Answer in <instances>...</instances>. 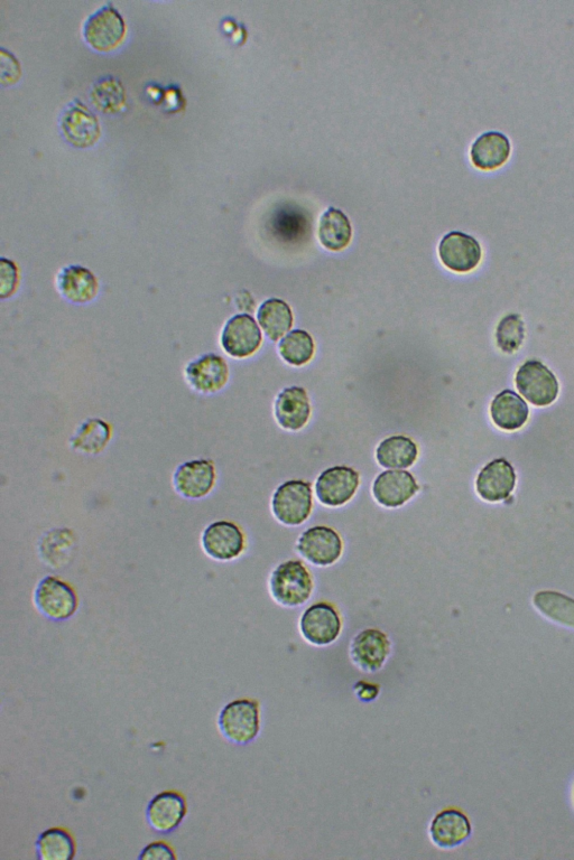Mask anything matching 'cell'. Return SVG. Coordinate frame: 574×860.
Masks as SVG:
<instances>
[{"mask_svg": "<svg viewBox=\"0 0 574 860\" xmlns=\"http://www.w3.org/2000/svg\"><path fill=\"white\" fill-rule=\"evenodd\" d=\"M217 725L227 742L239 746L251 744L261 733V706L251 698L230 701L220 710Z\"/></svg>", "mask_w": 574, "mask_h": 860, "instance_id": "cell-1", "label": "cell"}, {"mask_svg": "<svg viewBox=\"0 0 574 860\" xmlns=\"http://www.w3.org/2000/svg\"><path fill=\"white\" fill-rule=\"evenodd\" d=\"M33 603L43 618L52 622H66L79 610V596L74 587L58 576H45L35 586Z\"/></svg>", "mask_w": 574, "mask_h": 860, "instance_id": "cell-2", "label": "cell"}, {"mask_svg": "<svg viewBox=\"0 0 574 860\" xmlns=\"http://www.w3.org/2000/svg\"><path fill=\"white\" fill-rule=\"evenodd\" d=\"M270 590L277 603L298 607L309 601L313 592V579L300 560H287L272 573Z\"/></svg>", "mask_w": 574, "mask_h": 860, "instance_id": "cell-3", "label": "cell"}, {"mask_svg": "<svg viewBox=\"0 0 574 860\" xmlns=\"http://www.w3.org/2000/svg\"><path fill=\"white\" fill-rule=\"evenodd\" d=\"M218 480L216 465L208 458H194L177 466L172 486L180 498L201 501L215 490Z\"/></svg>", "mask_w": 574, "mask_h": 860, "instance_id": "cell-4", "label": "cell"}, {"mask_svg": "<svg viewBox=\"0 0 574 860\" xmlns=\"http://www.w3.org/2000/svg\"><path fill=\"white\" fill-rule=\"evenodd\" d=\"M200 546L208 558L218 563L233 562L244 554L246 536L237 523L217 520L202 530Z\"/></svg>", "mask_w": 574, "mask_h": 860, "instance_id": "cell-5", "label": "cell"}, {"mask_svg": "<svg viewBox=\"0 0 574 860\" xmlns=\"http://www.w3.org/2000/svg\"><path fill=\"white\" fill-rule=\"evenodd\" d=\"M312 507V485L307 481H287L273 495L274 516L286 526L302 525L310 517Z\"/></svg>", "mask_w": 574, "mask_h": 860, "instance_id": "cell-6", "label": "cell"}, {"mask_svg": "<svg viewBox=\"0 0 574 860\" xmlns=\"http://www.w3.org/2000/svg\"><path fill=\"white\" fill-rule=\"evenodd\" d=\"M126 33L124 18L113 3H108L91 14L83 24L82 34L92 49L106 52L117 48Z\"/></svg>", "mask_w": 574, "mask_h": 860, "instance_id": "cell-7", "label": "cell"}, {"mask_svg": "<svg viewBox=\"0 0 574 860\" xmlns=\"http://www.w3.org/2000/svg\"><path fill=\"white\" fill-rule=\"evenodd\" d=\"M516 386L531 404L549 406L559 395V381L540 361H527L516 373Z\"/></svg>", "mask_w": 574, "mask_h": 860, "instance_id": "cell-8", "label": "cell"}, {"mask_svg": "<svg viewBox=\"0 0 574 860\" xmlns=\"http://www.w3.org/2000/svg\"><path fill=\"white\" fill-rule=\"evenodd\" d=\"M300 631L305 641L316 647L335 643L342 631L341 616L330 603L319 602L308 607L301 616Z\"/></svg>", "mask_w": 574, "mask_h": 860, "instance_id": "cell-9", "label": "cell"}, {"mask_svg": "<svg viewBox=\"0 0 574 860\" xmlns=\"http://www.w3.org/2000/svg\"><path fill=\"white\" fill-rule=\"evenodd\" d=\"M188 816V802L179 791L166 790L157 793L146 807L148 827L156 834L174 833Z\"/></svg>", "mask_w": 574, "mask_h": 860, "instance_id": "cell-10", "label": "cell"}, {"mask_svg": "<svg viewBox=\"0 0 574 860\" xmlns=\"http://www.w3.org/2000/svg\"><path fill=\"white\" fill-rule=\"evenodd\" d=\"M263 335L254 317L237 314L227 321L221 331L222 349L235 359L252 357L261 348Z\"/></svg>", "mask_w": 574, "mask_h": 860, "instance_id": "cell-11", "label": "cell"}, {"mask_svg": "<svg viewBox=\"0 0 574 860\" xmlns=\"http://www.w3.org/2000/svg\"><path fill=\"white\" fill-rule=\"evenodd\" d=\"M184 378L189 387L198 394L215 395L228 383V363L216 353L200 355L185 367Z\"/></svg>", "mask_w": 574, "mask_h": 860, "instance_id": "cell-12", "label": "cell"}, {"mask_svg": "<svg viewBox=\"0 0 574 860\" xmlns=\"http://www.w3.org/2000/svg\"><path fill=\"white\" fill-rule=\"evenodd\" d=\"M391 651L392 643L386 633L378 629H366L351 641L349 656L360 671L377 673L385 667Z\"/></svg>", "mask_w": 574, "mask_h": 860, "instance_id": "cell-13", "label": "cell"}, {"mask_svg": "<svg viewBox=\"0 0 574 860\" xmlns=\"http://www.w3.org/2000/svg\"><path fill=\"white\" fill-rule=\"evenodd\" d=\"M360 484V475L353 467L340 465L323 471L317 480L316 492L324 506H345L354 498Z\"/></svg>", "mask_w": 574, "mask_h": 860, "instance_id": "cell-14", "label": "cell"}, {"mask_svg": "<svg viewBox=\"0 0 574 860\" xmlns=\"http://www.w3.org/2000/svg\"><path fill=\"white\" fill-rule=\"evenodd\" d=\"M296 549L313 565L326 567L339 560L344 544L335 529L316 526L303 532Z\"/></svg>", "mask_w": 574, "mask_h": 860, "instance_id": "cell-15", "label": "cell"}, {"mask_svg": "<svg viewBox=\"0 0 574 860\" xmlns=\"http://www.w3.org/2000/svg\"><path fill=\"white\" fill-rule=\"evenodd\" d=\"M439 257L448 269L464 274L477 268L483 257V250L474 237L464 232L452 231L440 241Z\"/></svg>", "mask_w": 574, "mask_h": 860, "instance_id": "cell-16", "label": "cell"}, {"mask_svg": "<svg viewBox=\"0 0 574 860\" xmlns=\"http://www.w3.org/2000/svg\"><path fill=\"white\" fill-rule=\"evenodd\" d=\"M61 129L69 143L81 148L94 145L100 136L98 118L79 99H74L64 108Z\"/></svg>", "mask_w": 574, "mask_h": 860, "instance_id": "cell-17", "label": "cell"}, {"mask_svg": "<svg viewBox=\"0 0 574 860\" xmlns=\"http://www.w3.org/2000/svg\"><path fill=\"white\" fill-rule=\"evenodd\" d=\"M420 490L413 474L404 470H390L379 474L373 484L375 500L385 508H400Z\"/></svg>", "mask_w": 574, "mask_h": 860, "instance_id": "cell-18", "label": "cell"}, {"mask_svg": "<svg viewBox=\"0 0 574 860\" xmlns=\"http://www.w3.org/2000/svg\"><path fill=\"white\" fill-rule=\"evenodd\" d=\"M55 286L62 298L77 305L94 301L100 287L95 274L90 269L79 265L62 268L55 278Z\"/></svg>", "mask_w": 574, "mask_h": 860, "instance_id": "cell-19", "label": "cell"}, {"mask_svg": "<svg viewBox=\"0 0 574 860\" xmlns=\"http://www.w3.org/2000/svg\"><path fill=\"white\" fill-rule=\"evenodd\" d=\"M516 485L514 467L505 458L487 464L478 475L476 489L479 497L488 502L503 501L512 494Z\"/></svg>", "mask_w": 574, "mask_h": 860, "instance_id": "cell-20", "label": "cell"}, {"mask_svg": "<svg viewBox=\"0 0 574 860\" xmlns=\"http://www.w3.org/2000/svg\"><path fill=\"white\" fill-rule=\"evenodd\" d=\"M470 835V821L465 813L457 809L442 810L430 822V840L440 849L456 848L464 844Z\"/></svg>", "mask_w": 574, "mask_h": 860, "instance_id": "cell-21", "label": "cell"}, {"mask_svg": "<svg viewBox=\"0 0 574 860\" xmlns=\"http://www.w3.org/2000/svg\"><path fill=\"white\" fill-rule=\"evenodd\" d=\"M310 416V399L303 388H286L277 396L275 417L283 428L296 432L308 424Z\"/></svg>", "mask_w": 574, "mask_h": 860, "instance_id": "cell-22", "label": "cell"}, {"mask_svg": "<svg viewBox=\"0 0 574 860\" xmlns=\"http://www.w3.org/2000/svg\"><path fill=\"white\" fill-rule=\"evenodd\" d=\"M512 146L502 133L489 132L481 135L472 144L470 157L479 170L493 171L503 166L511 156Z\"/></svg>", "mask_w": 574, "mask_h": 860, "instance_id": "cell-23", "label": "cell"}, {"mask_svg": "<svg viewBox=\"0 0 574 860\" xmlns=\"http://www.w3.org/2000/svg\"><path fill=\"white\" fill-rule=\"evenodd\" d=\"M529 414V406L513 390L502 391L490 406V416L494 424L508 432L522 428L529 419Z\"/></svg>", "mask_w": 574, "mask_h": 860, "instance_id": "cell-24", "label": "cell"}, {"mask_svg": "<svg viewBox=\"0 0 574 860\" xmlns=\"http://www.w3.org/2000/svg\"><path fill=\"white\" fill-rule=\"evenodd\" d=\"M418 457V445L411 438L402 435L387 437L376 448V460L385 469H409Z\"/></svg>", "mask_w": 574, "mask_h": 860, "instance_id": "cell-25", "label": "cell"}, {"mask_svg": "<svg viewBox=\"0 0 574 860\" xmlns=\"http://www.w3.org/2000/svg\"><path fill=\"white\" fill-rule=\"evenodd\" d=\"M35 852L41 860H71L77 855L76 839L68 829L52 827L37 837Z\"/></svg>", "mask_w": 574, "mask_h": 860, "instance_id": "cell-26", "label": "cell"}, {"mask_svg": "<svg viewBox=\"0 0 574 860\" xmlns=\"http://www.w3.org/2000/svg\"><path fill=\"white\" fill-rule=\"evenodd\" d=\"M318 235L324 248L340 251L348 247L353 237V228L344 212L329 208L321 215Z\"/></svg>", "mask_w": 574, "mask_h": 860, "instance_id": "cell-27", "label": "cell"}, {"mask_svg": "<svg viewBox=\"0 0 574 860\" xmlns=\"http://www.w3.org/2000/svg\"><path fill=\"white\" fill-rule=\"evenodd\" d=\"M257 320L272 341H279L292 329L294 317L289 304L280 298L267 299L258 308Z\"/></svg>", "mask_w": 574, "mask_h": 860, "instance_id": "cell-28", "label": "cell"}, {"mask_svg": "<svg viewBox=\"0 0 574 860\" xmlns=\"http://www.w3.org/2000/svg\"><path fill=\"white\" fill-rule=\"evenodd\" d=\"M111 427L103 419L86 420L71 438L72 450L82 454L96 455L105 450L110 442Z\"/></svg>", "mask_w": 574, "mask_h": 860, "instance_id": "cell-29", "label": "cell"}, {"mask_svg": "<svg viewBox=\"0 0 574 860\" xmlns=\"http://www.w3.org/2000/svg\"><path fill=\"white\" fill-rule=\"evenodd\" d=\"M316 351L312 336L304 330H293L279 344L283 360L291 366L301 367L309 363Z\"/></svg>", "mask_w": 574, "mask_h": 860, "instance_id": "cell-30", "label": "cell"}, {"mask_svg": "<svg viewBox=\"0 0 574 860\" xmlns=\"http://www.w3.org/2000/svg\"><path fill=\"white\" fill-rule=\"evenodd\" d=\"M534 604L546 618L574 629V600L557 592L535 595Z\"/></svg>", "mask_w": 574, "mask_h": 860, "instance_id": "cell-31", "label": "cell"}, {"mask_svg": "<svg viewBox=\"0 0 574 860\" xmlns=\"http://www.w3.org/2000/svg\"><path fill=\"white\" fill-rule=\"evenodd\" d=\"M90 96L94 104L105 112L118 111L126 100L122 82L111 76L98 80L92 86Z\"/></svg>", "mask_w": 574, "mask_h": 860, "instance_id": "cell-32", "label": "cell"}, {"mask_svg": "<svg viewBox=\"0 0 574 860\" xmlns=\"http://www.w3.org/2000/svg\"><path fill=\"white\" fill-rule=\"evenodd\" d=\"M524 323L520 315L509 314L498 324L496 340L499 349L507 353L516 352L524 340Z\"/></svg>", "mask_w": 574, "mask_h": 860, "instance_id": "cell-33", "label": "cell"}, {"mask_svg": "<svg viewBox=\"0 0 574 860\" xmlns=\"http://www.w3.org/2000/svg\"><path fill=\"white\" fill-rule=\"evenodd\" d=\"M0 260H2L0 261V297L6 299L16 292L20 275L14 261L4 257Z\"/></svg>", "mask_w": 574, "mask_h": 860, "instance_id": "cell-34", "label": "cell"}, {"mask_svg": "<svg viewBox=\"0 0 574 860\" xmlns=\"http://www.w3.org/2000/svg\"><path fill=\"white\" fill-rule=\"evenodd\" d=\"M174 848L163 840L153 841L141 850L140 860H175L177 859Z\"/></svg>", "mask_w": 574, "mask_h": 860, "instance_id": "cell-35", "label": "cell"}, {"mask_svg": "<svg viewBox=\"0 0 574 860\" xmlns=\"http://www.w3.org/2000/svg\"><path fill=\"white\" fill-rule=\"evenodd\" d=\"M379 686L375 684H370L365 680H360L357 682L355 686V694L360 701L363 703H372L379 696Z\"/></svg>", "mask_w": 574, "mask_h": 860, "instance_id": "cell-36", "label": "cell"}]
</instances>
